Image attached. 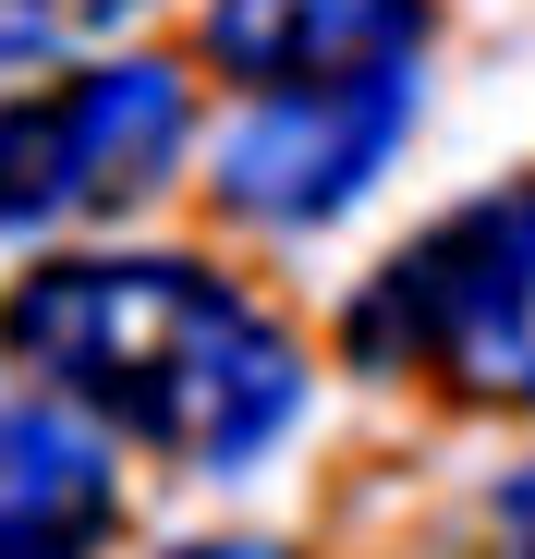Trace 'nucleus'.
Masks as SVG:
<instances>
[{"mask_svg":"<svg viewBox=\"0 0 535 559\" xmlns=\"http://www.w3.org/2000/svg\"><path fill=\"white\" fill-rule=\"evenodd\" d=\"M426 110V73L390 61V73H353V85H305V98H255L231 134H219V207L255 219V231H329L366 182L402 158Z\"/></svg>","mask_w":535,"mask_h":559,"instance_id":"obj_4","label":"nucleus"},{"mask_svg":"<svg viewBox=\"0 0 535 559\" xmlns=\"http://www.w3.org/2000/svg\"><path fill=\"white\" fill-rule=\"evenodd\" d=\"M134 0H0V73L13 61H49V49H85L98 25H122Z\"/></svg>","mask_w":535,"mask_h":559,"instance_id":"obj_7","label":"nucleus"},{"mask_svg":"<svg viewBox=\"0 0 535 559\" xmlns=\"http://www.w3.org/2000/svg\"><path fill=\"white\" fill-rule=\"evenodd\" d=\"M341 353L366 378H438L463 402L535 414V182L463 195L414 231L341 317Z\"/></svg>","mask_w":535,"mask_h":559,"instance_id":"obj_2","label":"nucleus"},{"mask_svg":"<svg viewBox=\"0 0 535 559\" xmlns=\"http://www.w3.org/2000/svg\"><path fill=\"white\" fill-rule=\"evenodd\" d=\"M195 146V85L170 61H85L61 85L0 98V231L122 219Z\"/></svg>","mask_w":535,"mask_h":559,"instance_id":"obj_3","label":"nucleus"},{"mask_svg":"<svg viewBox=\"0 0 535 559\" xmlns=\"http://www.w3.org/2000/svg\"><path fill=\"white\" fill-rule=\"evenodd\" d=\"M0 365L183 475H255L305 414V341L195 255H49L0 293Z\"/></svg>","mask_w":535,"mask_h":559,"instance_id":"obj_1","label":"nucleus"},{"mask_svg":"<svg viewBox=\"0 0 535 559\" xmlns=\"http://www.w3.org/2000/svg\"><path fill=\"white\" fill-rule=\"evenodd\" d=\"M170 559H305V547H281V535H195V547H170Z\"/></svg>","mask_w":535,"mask_h":559,"instance_id":"obj_9","label":"nucleus"},{"mask_svg":"<svg viewBox=\"0 0 535 559\" xmlns=\"http://www.w3.org/2000/svg\"><path fill=\"white\" fill-rule=\"evenodd\" d=\"M207 61L243 98H305L426 61V0H207Z\"/></svg>","mask_w":535,"mask_h":559,"instance_id":"obj_6","label":"nucleus"},{"mask_svg":"<svg viewBox=\"0 0 535 559\" xmlns=\"http://www.w3.org/2000/svg\"><path fill=\"white\" fill-rule=\"evenodd\" d=\"M487 559H535V462H511L487 487Z\"/></svg>","mask_w":535,"mask_h":559,"instance_id":"obj_8","label":"nucleus"},{"mask_svg":"<svg viewBox=\"0 0 535 559\" xmlns=\"http://www.w3.org/2000/svg\"><path fill=\"white\" fill-rule=\"evenodd\" d=\"M122 535L110 426L49 390H0V559H98Z\"/></svg>","mask_w":535,"mask_h":559,"instance_id":"obj_5","label":"nucleus"}]
</instances>
